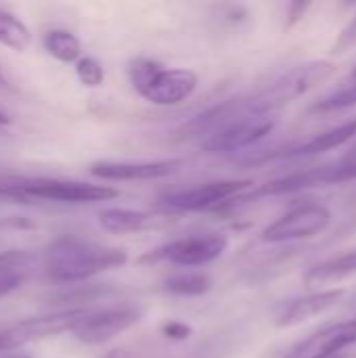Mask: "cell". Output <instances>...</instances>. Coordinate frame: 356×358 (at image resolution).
<instances>
[{"label": "cell", "instance_id": "1", "mask_svg": "<svg viewBox=\"0 0 356 358\" xmlns=\"http://www.w3.org/2000/svg\"><path fill=\"white\" fill-rule=\"evenodd\" d=\"M128 262L126 250L80 237H59L44 250V273L57 283H80Z\"/></svg>", "mask_w": 356, "mask_h": 358}, {"label": "cell", "instance_id": "2", "mask_svg": "<svg viewBox=\"0 0 356 358\" xmlns=\"http://www.w3.org/2000/svg\"><path fill=\"white\" fill-rule=\"evenodd\" d=\"M134 90L157 107H174L185 103L197 90L199 78L191 69L164 67L153 59H132L128 67Z\"/></svg>", "mask_w": 356, "mask_h": 358}, {"label": "cell", "instance_id": "3", "mask_svg": "<svg viewBox=\"0 0 356 358\" xmlns=\"http://www.w3.org/2000/svg\"><path fill=\"white\" fill-rule=\"evenodd\" d=\"M334 71H336V67L329 61H313V63L298 65V67L290 69L287 73H283L279 80H275L269 88L260 90L254 96H248V107L254 113H271L273 115L283 105L304 96L306 92H311L313 88H317L319 84L329 80L334 76Z\"/></svg>", "mask_w": 356, "mask_h": 358}, {"label": "cell", "instance_id": "4", "mask_svg": "<svg viewBox=\"0 0 356 358\" xmlns=\"http://www.w3.org/2000/svg\"><path fill=\"white\" fill-rule=\"evenodd\" d=\"M25 197L61 201V203H97L115 199L120 193L107 185H90L80 180H59V178H29V176H0Z\"/></svg>", "mask_w": 356, "mask_h": 358}, {"label": "cell", "instance_id": "5", "mask_svg": "<svg viewBox=\"0 0 356 358\" xmlns=\"http://www.w3.org/2000/svg\"><path fill=\"white\" fill-rule=\"evenodd\" d=\"M90 310L88 308H63L44 317H31L6 325L0 329V352H17L27 344L71 331Z\"/></svg>", "mask_w": 356, "mask_h": 358}, {"label": "cell", "instance_id": "6", "mask_svg": "<svg viewBox=\"0 0 356 358\" xmlns=\"http://www.w3.org/2000/svg\"><path fill=\"white\" fill-rule=\"evenodd\" d=\"M277 120L271 113H254L252 109L235 115L214 134L204 138L206 153H235L262 141L275 128Z\"/></svg>", "mask_w": 356, "mask_h": 358}, {"label": "cell", "instance_id": "7", "mask_svg": "<svg viewBox=\"0 0 356 358\" xmlns=\"http://www.w3.org/2000/svg\"><path fill=\"white\" fill-rule=\"evenodd\" d=\"M229 245V239L220 233H208V235H193L174 239L147 256L141 258V262H168L174 266H206L214 260H218Z\"/></svg>", "mask_w": 356, "mask_h": 358}, {"label": "cell", "instance_id": "8", "mask_svg": "<svg viewBox=\"0 0 356 358\" xmlns=\"http://www.w3.org/2000/svg\"><path fill=\"white\" fill-rule=\"evenodd\" d=\"M332 222V212L321 203H300L271 222L262 231L264 243H285L296 239H311L323 233Z\"/></svg>", "mask_w": 356, "mask_h": 358}, {"label": "cell", "instance_id": "9", "mask_svg": "<svg viewBox=\"0 0 356 358\" xmlns=\"http://www.w3.org/2000/svg\"><path fill=\"white\" fill-rule=\"evenodd\" d=\"M252 180H212L191 189L174 191L162 197V203L176 212H204V210H220L227 201L235 199L243 191L252 189Z\"/></svg>", "mask_w": 356, "mask_h": 358}, {"label": "cell", "instance_id": "10", "mask_svg": "<svg viewBox=\"0 0 356 358\" xmlns=\"http://www.w3.org/2000/svg\"><path fill=\"white\" fill-rule=\"evenodd\" d=\"M143 319V308L132 304L111 306L97 313H88L73 329V338L88 346H99L105 342H111L120 334L128 331Z\"/></svg>", "mask_w": 356, "mask_h": 358}, {"label": "cell", "instance_id": "11", "mask_svg": "<svg viewBox=\"0 0 356 358\" xmlns=\"http://www.w3.org/2000/svg\"><path fill=\"white\" fill-rule=\"evenodd\" d=\"M183 166V159H157V162H94L88 172L101 180L134 182V180H157L174 174Z\"/></svg>", "mask_w": 356, "mask_h": 358}, {"label": "cell", "instance_id": "12", "mask_svg": "<svg viewBox=\"0 0 356 358\" xmlns=\"http://www.w3.org/2000/svg\"><path fill=\"white\" fill-rule=\"evenodd\" d=\"M356 344V319L327 325L294 346L285 358H334Z\"/></svg>", "mask_w": 356, "mask_h": 358}, {"label": "cell", "instance_id": "13", "mask_svg": "<svg viewBox=\"0 0 356 358\" xmlns=\"http://www.w3.org/2000/svg\"><path fill=\"white\" fill-rule=\"evenodd\" d=\"M346 292L344 289H325V292H315L302 298H296L292 302H287L275 319V325L279 329H287V327H296L313 317L323 315L325 310L334 308L336 304H340L344 300Z\"/></svg>", "mask_w": 356, "mask_h": 358}, {"label": "cell", "instance_id": "14", "mask_svg": "<svg viewBox=\"0 0 356 358\" xmlns=\"http://www.w3.org/2000/svg\"><path fill=\"white\" fill-rule=\"evenodd\" d=\"M356 136V120H350L346 124H340L332 130H325L304 143H298V145H292V147H283L262 159H290V157H311V155H319V153H325V151H332V149H338L342 145H346L348 141H353Z\"/></svg>", "mask_w": 356, "mask_h": 358}, {"label": "cell", "instance_id": "15", "mask_svg": "<svg viewBox=\"0 0 356 358\" xmlns=\"http://www.w3.org/2000/svg\"><path fill=\"white\" fill-rule=\"evenodd\" d=\"M38 258L27 250H6L0 252V298L23 287L36 273Z\"/></svg>", "mask_w": 356, "mask_h": 358}, {"label": "cell", "instance_id": "16", "mask_svg": "<svg viewBox=\"0 0 356 358\" xmlns=\"http://www.w3.org/2000/svg\"><path fill=\"white\" fill-rule=\"evenodd\" d=\"M353 275H356V250L340 254L329 260H323L319 264H313L304 273V285L308 289H319V287L344 281Z\"/></svg>", "mask_w": 356, "mask_h": 358}, {"label": "cell", "instance_id": "17", "mask_svg": "<svg viewBox=\"0 0 356 358\" xmlns=\"http://www.w3.org/2000/svg\"><path fill=\"white\" fill-rule=\"evenodd\" d=\"M162 218L141 212V210H128V208H107L99 214V224L113 235H126V233H141L153 229Z\"/></svg>", "mask_w": 356, "mask_h": 358}, {"label": "cell", "instance_id": "18", "mask_svg": "<svg viewBox=\"0 0 356 358\" xmlns=\"http://www.w3.org/2000/svg\"><path fill=\"white\" fill-rule=\"evenodd\" d=\"M44 50L61 63H78L82 59V42L69 29L57 27L44 34Z\"/></svg>", "mask_w": 356, "mask_h": 358}, {"label": "cell", "instance_id": "19", "mask_svg": "<svg viewBox=\"0 0 356 358\" xmlns=\"http://www.w3.org/2000/svg\"><path fill=\"white\" fill-rule=\"evenodd\" d=\"M212 289V279L204 273H178L166 279L164 292L178 298H197Z\"/></svg>", "mask_w": 356, "mask_h": 358}, {"label": "cell", "instance_id": "20", "mask_svg": "<svg viewBox=\"0 0 356 358\" xmlns=\"http://www.w3.org/2000/svg\"><path fill=\"white\" fill-rule=\"evenodd\" d=\"M29 42H31V34L27 25L13 13L0 8V44L10 50L23 52L29 46Z\"/></svg>", "mask_w": 356, "mask_h": 358}, {"label": "cell", "instance_id": "21", "mask_svg": "<svg viewBox=\"0 0 356 358\" xmlns=\"http://www.w3.org/2000/svg\"><path fill=\"white\" fill-rule=\"evenodd\" d=\"M113 292L111 285H73L71 289H65V292H59L55 296H50V304H61V306H67L69 304H82V302H92L97 298H105Z\"/></svg>", "mask_w": 356, "mask_h": 358}, {"label": "cell", "instance_id": "22", "mask_svg": "<svg viewBox=\"0 0 356 358\" xmlns=\"http://www.w3.org/2000/svg\"><path fill=\"white\" fill-rule=\"evenodd\" d=\"M356 105V80H353L348 86H342L338 90H334L332 94H327L325 99L317 101L313 105V113H332V111H342L348 107Z\"/></svg>", "mask_w": 356, "mask_h": 358}, {"label": "cell", "instance_id": "23", "mask_svg": "<svg viewBox=\"0 0 356 358\" xmlns=\"http://www.w3.org/2000/svg\"><path fill=\"white\" fill-rule=\"evenodd\" d=\"M76 76L78 80L88 86V88H97L105 82V69L103 65L92 59V57H82L78 63H76Z\"/></svg>", "mask_w": 356, "mask_h": 358}, {"label": "cell", "instance_id": "24", "mask_svg": "<svg viewBox=\"0 0 356 358\" xmlns=\"http://www.w3.org/2000/svg\"><path fill=\"white\" fill-rule=\"evenodd\" d=\"M356 178V155L346 157L340 164H332L329 166V185L336 182H346V180H355Z\"/></svg>", "mask_w": 356, "mask_h": 358}, {"label": "cell", "instance_id": "25", "mask_svg": "<svg viewBox=\"0 0 356 358\" xmlns=\"http://www.w3.org/2000/svg\"><path fill=\"white\" fill-rule=\"evenodd\" d=\"M356 46V15L353 17V21L340 31V36H338V40H336V44H334V48H332V52L334 55H342V52H348V50H353Z\"/></svg>", "mask_w": 356, "mask_h": 358}, {"label": "cell", "instance_id": "26", "mask_svg": "<svg viewBox=\"0 0 356 358\" xmlns=\"http://www.w3.org/2000/svg\"><path fill=\"white\" fill-rule=\"evenodd\" d=\"M162 334H164V338H168V340H172V342H185V340H189V338H191L193 329H191L187 323H180V321H168V323H164V325H162Z\"/></svg>", "mask_w": 356, "mask_h": 358}, {"label": "cell", "instance_id": "27", "mask_svg": "<svg viewBox=\"0 0 356 358\" xmlns=\"http://www.w3.org/2000/svg\"><path fill=\"white\" fill-rule=\"evenodd\" d=\"M0 203H19V206H27L31 203L29 197H25L21 191H17L15 187H10L8 182L0 180Z\"/></svg>", "mask_w": 356, "mask_h": 358}, {"label": "cell", "instance_id": "28", "mask_svg": "<svg viewBox=\"0 0 356 358\" xmlns=\"http://www.w3.org/2000/svg\"><path fill=\"white\" fill-rule=\"evenodd\" d=\"M308 6H311L308 2H294V4H290V13H287V27H292L294 23H298V21H300V17H302V13H304Z\"/></svg>", "mask_w": 356, "mask_h": 358}, {"label": "cell", "instance_id": "29", "mask_svg": "<svg viewBox=\"0 0 356 358\" xmlns=\"http://www.w3.org/2000/svg\"><path fill=\"white\" fill-rule=\"evenodd\" d=\"M103 358H132V357H130V352H128V350H124V348H113V350H109V352H107Z\"/></svg>", "mask_w": 356, "mask_h": 358}, {"label": "cell", "instance_id": "30", "mask_svg": "<svg viewBox=\"0 0 356 358\" xmlns=\"http://www.w3.org/2000/svg\"><path fill=\"white\" fill-rule=\"evenodd\" d=\"M0 358H31L29 355H25V352H6V355H2Z\"/></svg>", "mask_w": 356, "mask_h": 358}, {"label": "cell", "instance_id": "31", "mask_svg": "<svg viewBox=\"0 0 356 358\" xmlns=\"http://www.w3.org/2000/svg\"><path fill=\"white\" fill-rule=\"evenodd\" d=\"M10 122H13V120H10L6 113H2V111H0V126H8Z\"/></svg>", "mask_w": 356, "mask_h": 358}, {"label": "cell", "instance_id": "32", "mask_svg": "<svg viewBox=\"0 0 356 358\" xmlns=\"http://www.w3.org/2000/svg\"><path fill=\"white\" fill-rule=\"evenodd\" d=\"M353 80H356V69H355V71H353Z\"/></svg>", "mask_w": 356, "mask_h": 358}, {"label": "cell", "instance_id": "33", "mask_svg": "<svg viewBox=\"0 0 356 358\" xmlns=\"http://www.w3.org/2000/svg\"><path fill=\"white\" fill-rule=\"evenodd\" d=\"M334 358H342V357H334Z\"/></svg>", "mask_w": 356, "mask_h": 358}]
</instances>
